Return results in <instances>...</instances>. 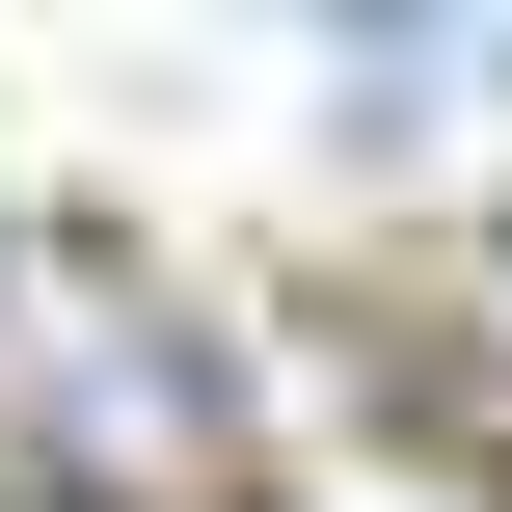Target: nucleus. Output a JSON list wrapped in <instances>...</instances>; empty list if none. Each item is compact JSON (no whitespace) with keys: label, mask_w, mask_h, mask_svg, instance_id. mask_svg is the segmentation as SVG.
I'll return each mask as SVG.
<instances>
[{"label":"nucleus","mask_w":512,"mask_h":512,"mask_svg":"<svg viewBox=\"0 0 512 512\" xmlns=\"http://www.w3.org/2000/svg\"><path fill=\"white\" fill-rule=\"evenodd\" d=\"M0 486L27 512H216L243 486L216 351H189L108 243H27V216H0Z\"/></svg>","instance_id":"f257e3e1"}]
</instances>
